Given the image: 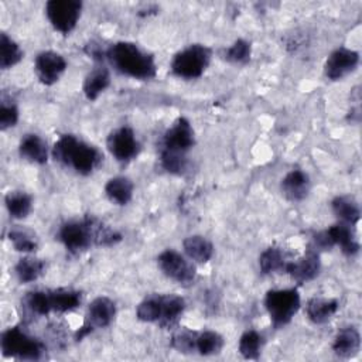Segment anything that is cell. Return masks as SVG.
Segmentation results:
<instances>
[{
	"mask_svg": "<svg viewBox=\"0 0 362 362\" xmlns=\"http://www.w3.org/2000/svg\"><path fill=\"white\" fill-rule=\"evenodd\" d=\"M58 239L69 253L78 255L90 246H113L122 240V235L99 219L85 216L62 223Z\"/></svg>",
	"mask_w": 362,
	"mask_h": 362,
	"instance_id": "1",
	"label": "cell"
},
{
	"mask_svg": "<svg viewBox=\"0 0 362 362\" xmlns=\"http://www.w3.org/2000/svg\"><path fill=\"white\" fill-rule=\"evenodd\" d=\"M105 59L116 72L133 79L148 81L157 74L154 57L132 41H117L109 45Z\"/></svg>",
	"mask_w": 362,
	"mask_h": 362,
	"instance_id": "2",
	"label": "cell"
},
{
	"mask_svg": "<svg viewBox=\"0 0 362 362\" xmlns=\"http://www.w3.org/2000/svg\"><path fill=\"white\" fill-rule=\"evenodd\" d=\"M52 157L81 175H89L100 163V151L74 134H62L52 147Z\"/></svg>",
	"mask_w": 362,
	"mask_h": 362,
	"instance_id": "3",
	"label": "cell"
},
{
	"mask_svg": "<svg viewBox=\"0 0 362 362\" xmlns=\"http://www.w3.org/2000/svg\"><path fill=\"white\" fill-rule=\"evenodd\" d=\"M0 348L3 356L18 361H38L45 354L44 342L30 335L18 325L3 331Z\"/></svg>",
	"mask_w": 362,
	"mask_h": 362,
	"instance_id": "4",
	"label": "cell"
},
{
	"mask_svg": "<svg viewBox=\"0 0 362 362\" xmlns=\"http://www.w3.org/2000/svg\"><path fill=\"white\" fill-rule=\"evenodd\" d=\"M264 307L269 313L272 325L283 328L301 307V297L297 288H272L264 296Z\"/></svg>",
	"mask_w": 362,
	"mask_h": 362,
	"instance_id": "5",
	"label": "cell"
},
{
	"mask_svg": "<svg viewBox=\"0 0 362 362\" xmlns=\"http://www.w3.org/2000/svg\"><path fill=\"white\" fill-rule=\"evenodd\" d=\"M212 51L204 44H191L178 51L171 61V72L181 79L202 76L211 62Z\"/></svg>",
	"mask_w": 362,
	"mask_h": 362,
	"instance_id": "6",
	"label": "cell"
},
{
	"mask_svg": "<svg viewBox=\"0 0 362 362\" xmlns=\"http://www.w3.org/2000/svg\"><path fill=\"white\" fill-rule=\"evenodd\" d=\"M157 266L161 273L182 287L194 284L197 269L192 260L182 256L174 249H165L157 256Z\"/></svg>",
	"mask_w": 362,
	"mask_h": 362,
	"instance_id": "7",
	"label": "cell"
},
{
	"mask_svg": "<svg viewBox=\"0 0 362 362\" xmlns=\"http://www.w3.org/2000/svg\"><path fill=\"white\" fill-rule=\"evenodd\" d=\"M115 315H116V304L112 298L106 296H99L93 298L88 305L83 324L75 332V341H82V338H85L95 329L109 327Z\"/></svg>",
	"mask_w": 362,
	"mask_h": 362,
	"instance_id": "8",
	"label": "cell"
},
{
	"mask_svg": "<svg viewBox=\"0 0 362 362\" xmlns=\"http://www.w3.org/2000/svg\"><path fill=\"white\" fill-rule=\"evenodd\" d=\"M314 242L317 247L329 249L332 246H339L341 252L345 256H354L359 252V242L356 240L355 230L352 225L345 222H338L314 236Z\"/></svg>",
	"mask_w": 362,
	"mask_h": 362,
	"instance_id": "9",
	"label": "cell"
},
{
	"mask_svg": "<svg viewBox=\"0 0 362 362\" xmlns=\"http://www.w3.org/2000/svg\"><path fill=\"white\" fill-rule=\"evenodd\" d=\"M45 16L51 25L61 34L68 35L81 17L82 1L78 0H49L45 3Z\"/></svg>",
	"mask_w": 362,
	"mask_h": 362,
	"instance_id": "10",
	"label": "cell"
},
{
	"mask_svg": "<svg viewBox=\"0 0 362 362\" xmlns=\"http://www.w3.org/2000/svg\"><path fill=\"white\" fill-rule=\"evenodd\" d=\"M194 144H195L194 129L187 117L180 116L164 132L160 151L187 156V153L194 147Z\"/></svg>",
	"mask_w": 362,
	"mask_h": 362,
	"instance_id": "11",
	"label": "cell"
},
{
	"mask_svg": "<svg viewBox=\"0 0 362 362\" xmlns=\"http://www.w3.org/2000/svg\"><path fill=\"white\" fill-rule=\"evenodd\" d=\"M106 147L109 153L120 163L133 160L140 151V144L136 134L129 126H122L112 130L106 139Z\"/></svg>",
	"mask_w": 362,
	"mask_h": 362,
	"instance_id": "12",
	"label": "cell"
},
{
	"mask_svg": "<svg viewBox=\"0 0 362 362\" xmlns=\"http://www.w3.org/2000/svg\"><path fill=\"white\" fill-rule=\"evenodd\" d=\"M66 65V59L59 52L47 49L37 54L34 59V72L42 85L51 86L59 81Z\"/></svg>",
	"mask_w": 362,
	"mask_h": 362,
	"instance_id": "13",
	"label": "cell"
},
{
	"mask_svg": "<svg viewBox=\"0 0 362 362\" xmlns=\"http://www.w3.org/2000/svg\"><path fill=\"white\" fill-rule=\"evenodd\" d=\"M359 64V54L355 49L339 47L334 49L325 64H324V74L331 81H339L354 72Z\"/></svg>",
	"mask_w": 362,
	"mask_h": 362,
	"instance_id": "14",
	"label": "cell"
},
{
	"mask_svg": "<svg viewBox=\"0 0 362 362\" xmlns=\"http://www.w3.org/2000/svg\"><path fill=\"white\" fill-rule=\"evenodd\" d=\"M320 253L313 249H308L303 256L296 260H288L284 267V273H287L298 284L314 280L320 274Z\"/></svg>",
	"mask_w": 362,
	"mask_h": 362,
	"instance_id": "15",
	"label": "cell"
},
{
	"mask_svg": "<svg viewBox=\"0 0 362 362\" xmlns=\"http://www.w3.org/2000/svg\"><path fill=\"white\" fill-rule=\"evenodd\" d=\"M311 188L310 177L305 171L300 168L290 170L280 182L281 194L291 202H300L303 201Z\"/></svg>",
	"mask_w": 362,
	"mask_h": 362,
	"instance_id": "16",
	"label": "cell"
},
{
	"mask_svg": "<svg viewBox=\"0 0 362 362\" xmlns=\"http://www.w3.org/2000/svg\"><path fill=\"white\" fill-rule=\"evenodd\" d=\"M185 310V301L177 294H160V321L158 327L164 329L174 328Z\"/></svg>",
	"mask_w": 362,
	"mask_h": 362,
	"instance_id": "17",
	"label": "cell"
},
{
	"mask_svg": "<svg viewBox=\"0 0 362 362\" xmlns=\"http://www.w3.org/2000/svg\"><path fill=\"white\" fill-rule=\"evenodd\" d=\"M110 85V72L103 62H95V66L83 79L82 90L88 100H96L99 95Z\"/></svg>",
	"mask_w": 362,
	"mask_h": 362,
	"instance_id": "18",
	"label": "cell"
},
{
	"mask_svg": "<svg viewBox=\"0 0 362 362\" xmlns=\"http://www.w3.org/2000/svg\"><path fill=\"white\" fill-rule=\"evenodd\" d=\"M361 349V335L355 327L341 328L332 342V351L338 358H354Z\"/></svg>",
	"mask_w": 362,
	"mask_h": 362,
	"instance_id": "19",
	"label": "cell"
},
{
	"mask_svg": "<svg viewBox=\"0 0 362 362\" xmlns=\"http://www.w3.org/2000/svg\"><path fill=\"white\" fill-rule=\"evenodd\" d=\"M18 154L21 158L30 163L45 164L48 161L47 141L38 134L28 133L24 137H21L18 143Z\"/></svg>",
	"mask_w": 362,
	"mask_h": 362,
	"instance_id": "20",
	"label": "cell"
},
{
	"mask_svg": "<svg viewBox=\"0 0 362 362\" xmlns=\"http://www.w3.org/2000/svg\"><path fill=\"white\" fill-rule=\"evenodd\" d=\"M338 300L327 297H311L305 304L308 320L317 325L328 322L338 311Z\"/></svg>",
	"mask_w": 362,
	"mask_h": 362,
	"instance_id": "21",
	"label": "cell"
},
{
	"mask_svg": "<svg viewBox=\"0 0 362 362\" xmlns=\"http://www.w3.org/2000/svg\"><path fill=\"white\" fill-rule=\"evenodd\" d=\"M184 253L195 263H208L214 256V245L201 235H191L182 240Z\"/></svg>",
	"mask_w": 362,
	"mask_h": 362,
	"instance_id": "22",
	"label": "cell"
},
{
	"mask_svg": "<svg viewBox=\"0 0 362 362\" xmlns=\"http://www.w3.org/2000/svg\"><path fill=\"white\" fill-rule=\"evenodd\" d=\"M134 184L124 175H117L105 184V195L116 205H127L133 198Z\"/></svg>",
	"mask_w": 362,
	"mask_h": 362,
	"instance_id": "23",
	"label": "cell"
},
{
	"mask_svg": "<svg viewBox=\"0 0 362 362\" xmlns=\"http://www.w3.org/2000/svg\"><path fill=\"white\" fill-rule=\"evenodd\" d=\"M48 297H49L51 311H55V313H69L76 307H79L82 300L81 291L74 288H66V287L48 290Z\"/></svg>",
	"mask_w": 362,
	"mask_h": 362,
	"instance_id": "24",
	"label": "cell"
},
{
	"mask_svg": "<svg viewBox=\"0 0 362 362\" xmlns=\"http://www.w3.org/2000/svg\"><path fill=\"white\" fill-rule=\"evenodd\" d=\"M332 212L341 222L355 226L361 219V208L355 198L349 195H337L331 201Z\"/></svg>",
	"mask_w": 362,
	"mask_h": 362,
	"instance_id": "25",
	"label": "cell"
},
{
	"mask_svg": "<svg viewBox=\"0 0 362 362\" xmlns=\"http://www.w3.org/2000/svg\"><path fill=\"white\" fill-rule=\"evenodd\" d=\"M14 272H16L17 280L21 284L33 283L44 274L45 262L42 259L27 255V256H23L21 259H18V262L14 266Z\"/></svg>",
	"mask_w": 362,
	"mask_h": 362,
	"instance_id": "26",
	"label": "cell"
},
{
	"mask_svg": "<svg viewBox=\"0 0 362 362\" xmlns=\"http://www.w3.org/2000/svg\"><path fill=\"white\" fill-rule=\"evenodd\" d=\"M6 208L11 218L24 219L33 209V198L24 191H10L4 197Z\"/></svg>",
	"mask_w": 362,
	"mask_h": 362,
	"instance_id": "27",
	"label": "cell"
},
{
	"mask_svg": "<svg viewBox=\"0 0 362 362\" xmlns=\"http://www.w3.org/2000/svg\"><path fill=\"white\" fill-rule=\"evenodd\" d=\"M225 345L223 337L216 331H197L195 335V352L202 356L218 355Z\"/></svg>",
	"mask_w": 362,
	"mask_h": 362,
	"instance_id": "28",
	"label": "cell"
},
{
	"mask_svg": "<svg viewBox=\"0 0 362 362\" xmlns=\"http://www.w3.org/2000/svg\"><path fill=\"white\" fill-rule=\"evenodd\" d=\"M287 262L288 260L286 259L284 252L276 246H270L264 249L259 256V267L263 274L284 273V267Z\"/></svg>",
	"mask_w": 362,
	"mask_h": 362,
	"instance_id": "29",
	"label": "cell"
},
{
	"mask_svg": "<svg viewBox=\"0 0 362 362\" xmlns=\"http://www.w3.org/2000/svg\"><path fill=\"white\" fill-rule=\"evenodd\" d=\"M8 240L11 242L14 250L23 252V253H33L38 247V242L35 239V235L20 225H14L7 232Z\"/></svg>",
	"mask_w": 362,
	"mask_h": 362,
	"instance_id": "30",
	"label": "cell"
},
{
	"mask_svg": "<svg viewBox=\"0 0 362 362\" xmlns=\"http://www.w3.org/2000/svg\"><path fill=\"white\" fill-rule=\"evenodd\" d=\"M262 346H263V337L255 329H247L239 338L238 351L245 359L257 361L260 358Z\"/></svg>",
	"mask_w": 362,
	"mask_h": 362,
	"instance_id": "31",
	"label": "cell"
},
{
	"mask_svg": "<svg viewBox=\"0 0 362 362\" xmlns=\"http://www.w3.org/2000/svg\"><path fill=\"white\" fill-rule=\"evenodd\" d=\"M23 59L20 45L6 33L0 34V68L8 69Z\"/></svg>",
	"mask_w": 362,
	"mask_h": 362,
	"instance_id": "32",
	"label": "cell"
},
{
	"mask_svg": "<svg viewBox=\"0 0 362 362\" xmlns=\"http://www.w3.org/2000/svg\"><path fill=\"white\" fill-rule=\"evenodd\" d=\"M21 303L27 308V311L31 313L33 315L42 317V315H47L51 313L48 290L28 291V293H25Z\"/></svg>",
	"mask_w": 362,
	"mask_h": 362,
	"instance_id": "33",
	"label": "cell"
},
{
	"mask_svg": "<svg viewBox=\"0 0 362 362\" xmlns=\"http://www.w3.org/2000/svg\"><path fill=\"white\" fill-rule=\"evenodd\" d=\"M137 320L150 324H158L160 321V294H150L143 298L136 308Z\"/></svg>",
	"mask_w": 362,
	"mask_h": 362,
	"instance_id": "34",
	"label": "cell"
},
{
	"mask_svg": "<svg viewBox=\"0 0 362 362\" xmlns=\"http://www.w3.org/2000/svg\"><path fill=\"white\" fill-rule=\"evenodd\" d=\"M195 335L194 329H178L171 335L170 346L181 354H194L195 352Z\"/></svg>",
	"mask_w": 362,
	"mask_h": 362,
	"instance_id": "35",
	"label": "cell"
},
{
	"mask_svg": "<svg viewBox=\"0 0 362 362\" xmlns=\"http://www.w3.org/2000/svg\"><path fill=\"white\" fill-rule=\"evenodd\" d=\"M250 54H252L250 42L243 38H239L225 49L223 55H225V59L232 64H246L250 59Z\"/></svg>",
	"mask_w": 362,
	"mask_h": 362,
	"instance_id": "36",
	"label": "cell"
},
{
	"mask_svg": "<svg viewBox=\"0 0 362 362\" xmlns=\"http://www.w3.org/2000/svg\"><path fill=\"white\" fill-rule=\"evenodd\" d=\"M160 164L167 173L174 175H181L187 170L188 160H187V156L160 151Z\"/></svg>",
	"mask_w": 362,
	"mask_h": 362,
	"instance_id": "37",
	"label": "cell"
},
{
	"mask_svg": "<svg viewBox=\"0 0 362 362\" xmlns=\"http://www.w3.org/2000/svg\"><path fill=\"white\" fill-rule=\"evenodd\" d=\"M18 122V107L13 100H4L0 106V129L4 132Z\"/></svg>",
	"mask_w": 362,
	"mask_h": 362,
	"instance_id": "38",
	"label": "cell"
}]
</instances>
